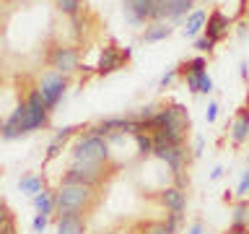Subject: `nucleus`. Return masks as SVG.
Listing matches in <instances>:
<instances>
[{
	"label": "nucleus",
	"mask_w": 249,
	"mask_h": 234,
	"mask_svg": "<svg viewBox=\"0 0 249 234\" xmlns=\"http://www.w3.org/2000/svg\"><path fill=\"white\" fill-rule=\"evenodd\" d=\"M99 200V190L86 185H60L54 190L57 214H89Z\"/></svg>",
	"instance_id": "f257e3e1"
},
{
	"label": "nucleus",
	"mask_w": 249,
	"mask_h": 234,
	"mask_svg": "<svg viewBox=\"0 0 249 234\" xmlns=\"http://www.w3.org/2000/svg\"><path fill=\"white\" fill-rule=\"evenodd\" d=\"M120 169V164H89V161H73L70 167L65 169L60 185H86V187H93L99 190L101 185L112 177V172Z\"/></svg>",
	"instance_id": "f03ea898"
},
{
	"label": "nucleus",
	"mask_w": 249,
	"mask_h": 234,
	"mask_svg": "<svg viewBox=\"0 0 249 234\" xmlns=\"http://www.w3.org/2000/svg\"><path fill=\"white\" fill-rule=\"evenodd\" d=\"M73 161H89V164H109L112 151H109V140L101 136H93L91 130L78 133L73 140Z\"/></svg>",
	"instance_id": "7ed1b4c3"
},
{
	"label": "nucleus",
	"mask_w": 249,
	"mask_h": 234,
	"mask_svg": "<svg viewBox=\"0 0 249 234\" xmlns=\"http://www.w3.org/2000/svg\"><path fill=\"white\" fill-rule=\"evenodd\" d=\"M34 133V125H31V117H29V107H26V99L18 101L13 107V112L5 117V128H3V136L5 140H16V138H23Z\"/></svg>",
	"instance_id": "20e7f679"
},
{
	"label": "nucleus",
	"mask_w": 249,
	"mask_h": 234,
	"mask_svg": "<svg viewBox=\"0 0 249 234\" xmlns=\"http://www.w3.org/2000/svg\"><path fill=\"white\" fill-rule=\"evenodd\" d=\"M39 91H42L47 107L54 112V107L60 104L62 97H65V91H68V78L62 73H57V70H50V73H44L42 81H39Z\"/></svg>",
	"instance_id": "39448f33"
},
{
	"label": "nucleus",
	"mask_w": 249,
	"mask_h": 234,
	"mask_svg": "<svg viewBox=\"0 0 249 234\" xmlns=\"http://www.w3.org/2000/svg\"><path fill=\"white\" fill-rule=\"evenodd\" d=\"M78 60H81V55H78V50H75V47H70V44L52 47L50 58H47V62H50V65L57 70V73H62V76L78 70Z\"/></svg>",
	"instance_id": "423d86ee"
},
{
	"label": "nucleus",
	"mask_w": 249,
	"mask_h": 234,
	"mask_svg": "<svg viewBox=\"0 0 249 234\" xmlns=\"http://www.w3.org/2000/svg\"><path fill=\"white\" fill-rule=\"evenodd\" d=\"M26 107H29V117H31V125H34V130L47 128V125H50V112H52V109L47 107V101H44V97H42V91H39V89L29 91Z\"/></svg>",
	"instance_id": "0eeeda50"
},
{
	"label": "nucleus",
	"mask_w": 249,
	"mask_h": 234,
	"mask_svg": "<svg viewBox=\"0 0 249 234\" xmlns=\"http://www.w3.org/2000/svg\"><path fill=\"white\" fill-rule=\"evenodd\" d=\"M159 200H161V206L166 208V214L184 216V211H187V193L182 190V187H177V185L161 187V190H159Z\"/></svg>",
	"instance_id": "6e6552de"
},
{
	"label": "nucleus",
	"mask_w": 249,
	"mask_h": 234,
	"mask_svg": "<svg viewBox=\"0 0 249 234\" xmlns=\"http://www.w3.org/2000/svg\"><path fill=\"white\" fill-rule=\"evenodd\" d=\"M127 58H130V50H120L117 44H107L104 52H101V58H99L96 73H101V76L114 73L117 68H122V62L127 60Z\"/></svg>",
	"instance_id": "1a4fd4ad"
},
{
	"label": "nucleus",
	"mask_w": 249,
	"mask_h": 234,
	"mask_svg": "<svg viewBox=\"0 0 249 234\" xmlns=\"http://www.w3.org/2000/svg\"><path fill=\"white\" fill-rule=\"evenodd\" d=\"M156 5H159V0H124V16H127L130 23L140 26L143 21L153 19Z\"/></svg>",
	"instance_id": "9d476101"
},
{
	"label": "nucleus",
	"mask_w": 249,
	"mask_h": 234,
	"mask_svg": "<svg viewBox=\"0 0 249 234\" xmlns=\"http://www.w3.org/2000/svg\"><path fill=\"white\" fill-rule=\"evenodd\" d=\"M229 29H231V19L229 16H223L221 11H213L208 16V21H205V37L210 39V42H221V39L229 34Z\"/></svg>",
	"instance_id": "9b49d317"
},
{
	"label": "nucleus",
	"mask_w": 249,
	"mask_h": 234,
	"mask_svg": "<svg viewBox=\"0 0 249 234\" xmlns=\"http://www.w3.org/2000/svg\"><path fill=\"white\" fill-rule=\"evenodd\" d=\"M229 136H231V143L233 146H241L249 140V107H241L239 115L233 117L231 128H229Z\"/></svg>",
	"instance_id": "f8f14e48"
},
{
	"label": "nucleus",
	"mask_w": 249,
	"mask_h": 234,
	"mask_svg": "<svg viewBox=\"0 0 249 234\" xmlns=\"http://www.w3.org/2000/svg\"><path fill=\"white\" fill-rule=\"evenodd\" d=\"M57 234H86V214H57Z\"/></svg>",
	"instance_id": "ddd939ff"
},
{
	"label": "nucleus",
	"mask_w": 249,
	"mask_h": 234,
	"mask_svg": "<svg viewBox=\"0 0 249 234\" xmlns=\"http://www.w3.org/2000/svg\"><path fill=\"white\" fill-rule=\"evenodd\" d=\"M174 34V26L169 21H151L143 31V42L145 44H153V42H163L166 37Z\"/></svg>",
	"instance_id": "4468645a"
},
{
	"label": "nucleus",
	"mask_w": 249,
	"mask_h": 234,
	"mask_svg": "<svg viewBox=\"0 0 249 234\" xmlns=\"http://www.w3.org/2000/svg\"><path fill=\"white\" fill-rule=\"evenodd\" d=\"M34 208H36V214H42V216H52V214H57V208H54V190H44L34 195Z\"/></svg>",
	"instance_id": "2eb2a0df"
},
{
	"label": "nucleus",
	"mask_w": 249,
	"mask_h": 234,
	"mask_svg": "<svg viewBox=\"0 0 249 234\" xmlns=\"http://www.w3.org/2000/svg\"><path fill=\"white\" fill-rule=\"evenodd\" d=\"M163 5H166V21H179L195 3L192 0H163Z\"/></svg>",
	"instance_id": "dca6fc26"
},
{
	"label": "nucleus",
	"mask_w": 249,
	"mask_h": 234,
	"mask_svg": "<svg viewBox=\"0 0 249 234\" xmlns=\"http://www.w3.org/2000/svg\"><path fill=\"white\" fill-rule=\"evenodd\" d=\"M18 190L34 198V195H39V193L44 190V179L39 177V175H23V177L18 179Z\"/></svg>",
	"instance_id": "f3484780"
},
{
	"label": "nucleus",
	"mask_w": 249,
	"mask_h": 234,
	"mask_svg": "<svg viewBox=\"0 0 249 234\" xmlns=\"http://www.w3.org/2000/svg\"><path fill=\"white\" fill-rule=\"evenodd\" d=\"M205 21H208L205 11H195V13H190V19H187V26H184V37H197L200 29L205 26Z\"/></svg>",
	"instance_id": "a211bd4d"
},
{
	"label": "nucleus",
	"mask_w": 249,
	"mask_h": 234,
	"mask_svg": "<svg viewBox=\"0 0 249 234\" xmlns=\"http://www.w3.org/2000/svg\"><path fill=\"white\" fill-rule=\"evenodd\" d=\"M135 143H138V154L140 156H153V133H135Z\"/></svg>",
	"instance_id": "6ab92c4d"
},
{
	"label": "nucleus",
	"mask_w": 249,
	"mask_h": 234,
	"mask_svg": "<svg viewBox=\"0 0 249 234\" xmlns=\"http://www.w3.org/2000/svg\"><path fill=\"white\" fill-rule=\"evenodd\" d=\"M247 218H249V200H239L236 206H233L231 224L233 226H247Z\"/></svg>",
	"instance_id": "aec40b11"
},
{
	"label": "nucleus",
	"mask_w": 249,
	"mask_h": 234,
	"mask_svg": "<svg viewBox=\"0 0 249 234\" xmlns=\"http://www.w3.org/2000/svg\"><path fill=\"white\" fill-rule=\"evenodd\" d=\"M54 5H57V11L60 13H65V16H75L81 13V5H83V0H54Z\"/></svg>",
	"instance_id": "412c9836"
},
{
	"label": "nucleus",
	"mask_w": 249,
	"mask_h": 234,
	"mask_svg": "<svg viewBox=\"0 0 249 234\" xmlns=\"http://www.w3.org/2000/svg\"><path fill=\"white\" fill-rule=\"evenodd\" d=\"M62 148H65V140H57V138H52V140H50V146H47L44 164H50L52 159H57V156L62 154Z\"/></svg>",
	"instance_id": "4be33fe9"
},
{
	"label": "nucleus",
	"mask_w": 249,
	"mask_h": 234,
	"mask_svg": "<svg viewBox=\"0 0 249 234\" xmlns=\"http://www.w3.org/2000/svg\"><path fill=\"white\" fill-rule=\"evenodd\" d=\"M140 234H169L166 221H145L140 226Z\"/></svg>",
	"instance_id": "5701e85b"
},
{
	"label": "nucleus",
	"mask_w": 249,
	"mask_h": 234,
	"mask_svg": "<svg viewBox=\"0 0 249 234\" xmlns=\"http://www.w3.org/2000/svg\"><path fill=\"white\" fill-rule=\"evenodd\" d=\"M236 198H239V200H247V198H249V169H244V172H241V177H239Z\"/></svg>",
	"instance_id": "b1692460"
},
{
	"label": "nucleus",
	"mask_w": 249,
	"mask_h": 234,
	"mask_svg": "<svg viewBox=\"0 0 249 234\" xmlns=\"http://www.w3.org/2000/svg\"><path fill=\"white\" fill-rule=\"evenodd\" d=\"M47 224H50V216H42V214H36L34 216V221H31V229H34L36 234H42L47 229Z\"/></svg>",
	"instance_id": "393cba45"
},
{
	"label": "nucleus",
	"mask_w": 249,
	"mask_h": 234,
	"mask_svg": "<svg viewBox=\"0 0 249 234\" xmlns=\"http://www.w3.org/2000/svg\"><path fill=\"white\" fill-rule=\"evenodd\" d=\"M184 81H187V89L192 94H200V73H187Z\"/></svg>",
	"instance_id": "a878e982"
},
{
	"label": "nucleus",
	"mask_w": 249,
	"mask_h": 234,
	"mask_svg": "<svg viewBox=\"0 0 249 234\" xmlns=\"http://www.w3.org/2000/svg\"><path fill=\"white\" fill-rule=\"evenodd\" d=\"M215 47V42H210L208 37H197L195 39V50H200V52H210Z\"/></svg>",
	"instance_id": "bb28decb"
},
{
	"label": "nucleus",
	"mask_w": 249,
	"mask_h": 234,
	"mask_svg": "<svg viewBox=\"0 0 249 234\" xmlns=\"http://www.w3.org/2000/svg\"><path fill=\"white\" fill-rule=\"evenodd\" d=\"M210 91H213V78L205 70V73H200V94H210Z\"/></svg>",
	"instance_id": "cd10ccee"
},
{
	"label": "nucleus",
	"mask_w": 249,
	"mask_h": 234,
	"mask_svg": "<svg viewBox=\"0 0 249 234\" xmlns=\"http://www.w3.org/2000/svg\"><path fill=\"white\" fill-rule=\"evenodd\" d=\"M0 234H18V226H16V216L0 224Z\"/></svg>",
	"instance_id": "c85d7f7f"
},
{
	"label": "nucleus",
	"mask_w": 249,
	"mask_h": 234,
	"mask_svg": "<svg viewBox=\"0 0 249 234\" xmlns=\"http://www.w3.org/2000/svg\"><path fill=\"white\" fill-rule=\"evenodd\" d=\"M8 218H13V211H11V206H8L3 198H0V224L8 221Z\"/></svg>",
	"instance_id": "c756f323"
},
{
	"label": "nucleus",
	"mask_w": 249,
	"mask_h": 234,
	"mask_svg": "<svg viewBox=\"0 0 249 234\" xmlns=\"http://www.w3.org/2000/svg\"><path fill=\"white\" fill-rule=\"evenodd\" d=\"M215 117H218V104H215V101H210L208 109H205V120L213 125V122H215Z\"/></svg>",
	"instance_id": "7c9ffc66"
},
{
	"label": "nucleus",
	"mask_w": 249,
	"mask_h": 234,
	"mask_svg": "<svg viewBox=\"0 0 249 234\" xmlns=\"http://www.w3.org/2000/svg\"><path fill=\"white\" fill-rule=\"evenodd\" d=\"M177 73H179L177 68H171V70H166V73L161 76V89H166V86H169L171 81H174V76H177Z\"/></svg>",
	"instance_id": "2f4dec72"
},
{
	"label": "nucleus",
	"mask_w": 249,
	"mask_h": 234,
	"mask_svg": "<svg viewBox=\"0 0 249 234\" xmlns=\"http://www.w3.org/2000/svg\"><path fill=\"white\" fill-rule=\"evenodd\" d=\"M187 234H205V226H202V221H195L190 229H187Z\"/></svg>",
	"instance_id": "473e14b6"
},
{
	"label": "nucleus",
	"mask_w": 249,
	"mask_h": 234,
	"mask_svg": "<svg viewBox=\"0 0 249 234\" xmlns=\"http://www.w3.org/2000/svg\"><path fill=\"white\" fill-rule=\"evenodd\" d=\"M226 234H249V226H233V224H231Z\"/></svg>",
	"instance_id": "72a5a7b5"
},
{
	"label": "nucleus",
	"mask_w": 249,
	"mask_h": 234,
	"mask_svg": "<svg viewBox=\"0 0 249 234\" xmlns=\"http://www.w3.org/2000/svg\"><path fill=\"white\" fill-rule=\"evenodd\" d=\"M202 148H205V140L195 138V156H202Z\"/></svg>",
	"instance_id": "f704fd0d"
},
{
	"label": "nucleus",
	"mask_w": 249,
	"mask_h": 234,
	"mask_svg": "<svg viewBox=\"0 0 249 234\" xmlns=\"http://www.w3.org/2000/svg\"><path fill=\"white\" fill-rule=\"evenodd\" d=\"M223 172H226V169L221 167V164H218V167L210 172V179H213V182H215V179H221V177H223Z\"/></svg>",
	"instance_id": "c9c22d12"
},
{
	"label": "nucleus",
	"mask_w": 249,
	"mask_h": 234,
	"mask_svg": "<svg viewBox=\"0 0 249 234\" xmlns=\"http://www.w3.org/2000/svg\"><path fill=\"white\" fill-rule=\"evenodd\" d=\"M3 128H5V120L0 117V136H3Z\"/></svg>",
	"instance_id": "e433bc0d"
},
{
	"label": "nucleus",
	"mask_w": 249,
	"mask_h": 234,
	"mask_svg": "<svg viewBox=\"0 0 249 234\" xmlns=\"http://www.w3.org/2000/svg\"><path fill=\"white\" fill-rule=\"evenodd\" d=\"M192 3H197V0H192Z\"/></svg>",
	"instance_id": "4c0bfd02"
}]
</instances>
